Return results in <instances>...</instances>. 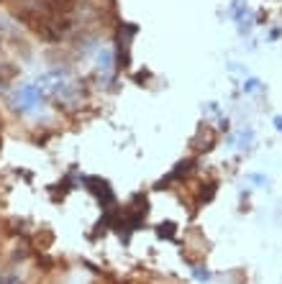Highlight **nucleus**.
Returning a JSON list of instances; mask_svg holds the SVG:
<instances>
[{
	"label": "nucleus",
	"instance_id": "1",
	"mask_svg": "<svg viewBox=\"0 0 282 284\" xmlns=\"http://www.w3.org/2000/svg\"><path fill=\"white\" fill-rule=\"evenodd\" d=\"M274 126H277V128L282 131V115H277V118H274Z\"/></svg>",
	"mask_w": 282,
	"mask_h": 284
}]
</instances>
